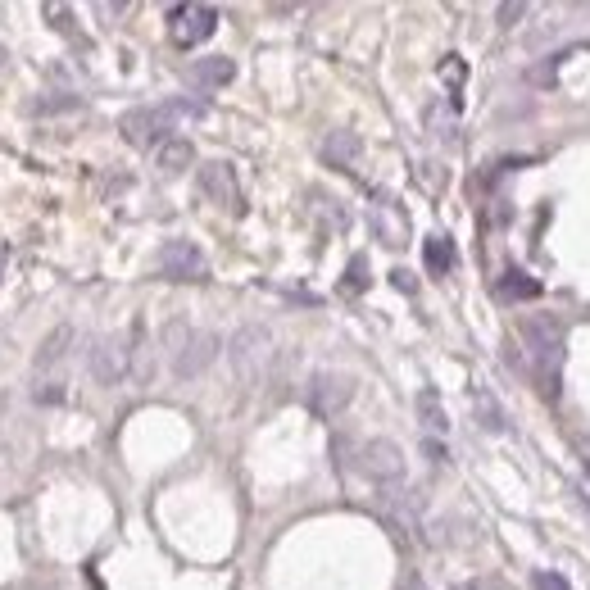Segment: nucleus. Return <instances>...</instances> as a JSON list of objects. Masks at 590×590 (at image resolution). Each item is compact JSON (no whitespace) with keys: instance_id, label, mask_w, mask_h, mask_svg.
<instances>
[{"instance_id":"obj_1","label":"nucleus","mask_w":590,"mask_h":590,"mask_svg":"<svg viewBox=\"0 0 590 590\" xmlns=\"http://www.w3.org/2000/svg\"><path fill=\"white\" fill-rule=\"evenodd\" d=\"M522 341H527V350H531V373H536L541 391L550 395V400H559L563 350H568V341H563V323L559 318H550V314H531V318H522Z\"/></svg>"},{"instance_id":"obj_2","label":"nucleus","mask_w":590,"mask_h":590,"mask_svg":"<svg viewBox=\"0 0 590 590\" xmlns=\"http://www.w3.org/2000/svg\"><path fill=\"white\" fill-rule=\"evenodd\" d=\"M182 114H200V105H146V109H128V114L118 118V132H123V141H132V146H164L168 132H173V123Z\"/></svg>"},{"instance_id":"obj_3","label":"nucleus","mask_w":590,"mask_h":590,"mask_svg":"<svg viewBox=\"0 0 590 590\" xmlns=\"http://www.w3.org/2000/svg\"><path fill=\"white\" fill-rule=\"evenodd\" d=\"M227 354H232V373L241 382H259V373L273 359V332L268 327H241L232 336V345H227Z\"/></svg>"},{"instance_id":"obj_4","label":"nucleus","mask_w":590,"mask_h":590,"mask_svg":"<svg viewBox=\"0 0 590 590\" xmlns=\"http://www.w3.org/2000/svg\"><path fill=\"white\" fill-rule=\"evenodd\" d=\"M214 32H218L214 5H173V10H168V37H173V46L196 50V46H205Z\"/></svg>"},{"instance_id":"obj_5","label":"nucleus","mask_w":590,"mask_h":590,"mask_svg":"<svg viewBox=\"0 0 590 590\" xmlns=\"http://www.w3.org/2000/svg\"><path fill=\"white\" fill-rule=\"evenodd\" d=\"M359 472L377 486L404 482V450L395 441H386V436H373V441L359 445Z\"/></svg>"},{"instance_id":"obj_6","label":"nucleus","mask_w":590,"mask_h":590,"mask_svg":"<svg viewBox=\"0 0 590 590\" xmlns=\"http://www.w3.org/2000/svg\"><path fill=\"white\" fill-rule=\"evenodd\" d=\"M128 373H132V332L128 336L114 332L105 341H96V350H91V377L100 386H118Z\"/></svg>"},{"instance_id":"obj_7","label":"nucleus","mask_w":590,"mask_h":590,"mask_svg":"<svg viewBox=\"0 0 590 590\" xmlns=\"http://www.w3.org/2000/svg\"><path fill=\"white\" fill-rule=\"evenodd\" d=\"M196 187H200V196H205L209 205L241 214V182H236V168L232 164H223V159L205 164V168H200V177H196Z\"/></svg>"},{"instance_id":"obj_8","label":"nucleus","mask_w":590,"mask_h":590,"mask_svg":"<svg viewBox=\"0 0 590 590\" xmlns=\"http://www.w3.org/2000/svg\"><path fill=\"white\" fill-rule=\"evenodd\" d=\"M159 268H164V277H173V282H200L209 264H205V250H200L196 241L177 236V241H168V246L159 250Z\"/></svg>"},{"instance_id":"obj_9","label":"nucleus","mask_w":590,"mask_h":590,"mask_svg":"<svg viewBox=\"0 0 590 590\" xmlns=\"http://www.w3.org/2000/svg\"><path fill=\"white\" fill-rule=\"evenodd\" d=\"M218 350H223V341H218L214 332H191L187 341H182V350L173 354V373L182 377V382L209 373V364L218 359Z\"/></svg>"},{"instance_id":"obj_10","label":"nucleus","mask_w":590,"mask_h":590,"mask_svg":"<svg viewBox=\"0 0 590 590\" xmlns=\"http://www.w3.org/2000/svg\"><path fill=\"white\" fill-rule=\"evenodd\" d=\"M350 400H354V382L345 373H318L314 382H309V409H314L318 418H336Z\"/></svg>"},{"instance_id":"obj_11","label":"nucleus","mask_w":590,"mask_h":590,"mask_svg":"<svg viewBox=\"0 0 590 590\" xmlns=\"http://www.w3.org/2000/svg\"><path fill=\"white\" fill-rule=\"evenodd\" d=\"M78 341V332H73L69 323H59L55 332L46 336V341H41V350H37V359H32V364H37V373H46V368H55V364H64V359H69V345Z\"/></svg>"},{"instance_id":"obj_12","label":"nucleus","mask_w":590,"mask_h":590,"mask_svg":"<svg viewBox=\"0 0 590 590\" xmlns=\"http://www.w3.org/2000/svg\"><path fill=\"white\" fill-rule=\"evenodd\" d=\"M495 295H500V300H509V305H522V300H536V295H541V282H536V277H527L522 268H509V273L495 282Z\"/></svg>"},{"instance_id":"obj_13","label":"nucleus","mask_w":590,"mask_h":590,"mask_svg":"<svg viewBox=\"0 0 590 590\" xmlns=\"http://www.w3.org/2000/svg\"><path fill=\"white\" fill-rule=\"evenodd\" d=\"M359 150H364V141L354 137V132H332V137L323 141V159L332 168H350L354 159H359Z\"/></svg>"},{"instance_id":"obj_14","label":"nucleus","mask_w":590,"mask_h":590,"mask_svg":"<svg viewBox=\"0 0 590 590\" xmlns=\"http://www.w3.org/2000/svg\"><path fill=\"white\" fill-rule=\"evenodd\" d=\"M191 78L200 82V87H227V82L236 78V64L227 55H209V59H196V69H191Z\"/></svg>"},{"instance_id":"obj_15","label":"nucleus","mask_w":590,"mask_h":590,"mask_svg":"<svg viewBox=\"0 0 590 590\" xmlns=\"http://www.w3.org/2000/svg\"><path fill=\"white\" fill-rule=\"evenodd\" d=\"M155 159H159V168H164V173H182V168L196 164V146H191L187 137H168L164 146L155 150Z\"/></svg>"},{"instance_id":"obj_16","label":"nucleus","mask_w":590,"mask_h":590,"mask_svg":"<svg viewBox=\"0 0 590 590\" xmlns=\"http://www.w3.org/2000/svg\"><path fill=\"white\" fill-rule=\"evenodd\" d=\"M423 264H427V273L445 277V273L454 268V246L445 241V236H427V246H423Z\"/></svg>"},{"instance_id":"obj_17","label":"nucleus","mask_w":590,"mask_h":590,"mask_svg":"<svg viewBox=\"0 0 590 590\" xmlns=\"http://www.w3.org/2000/svg\"><path fill=\"white\" fill-rule=\"evenodd\" d=\"M418 413H423V423L432 427V432H445V427H450V418H445L441 395H436V391H423V395H418Z\"/></svg>"},{"instance_id":"obj_18","label":"nucleus","mask_w":590,"mask_h":590,"mask_svg":"<svg viewBox=\"0 0 590 590\" xmlns=\"http://www.w3.org/2000/svg\"><path fill=\"white\" fill-rule=\"evenodd\" d=\"M472 400H477V413H482V427H491V432H504V427H509V423H504V413L495 409V400L482 391V386L472 391Z\"/></svg>"},{"instance_id":"obj_19","label":"nucleus","mask_w":590,"mask_h":590,"mask_svg":"<svg viewBox=\"0 0 590 590\" xmlns=\"http://www.w3.org/2000/svg\"><path fill=\"white\" fill-rule=\"evenodd\" d=\"M531 590H572V581L563 577V572H550V568H541L536 577H531Z\"/></svg>"},{"instance_id":"obj_20","label":"nucleus","mask_w":590,"mask_h":590,"mask_svg":"<svg viewBox=\"0 0 590 590\" xmlns=\"http://www.w3.org/2000/svg\"><path fill=\"white\" fill-rule=\"evenodd\" d=\"M495 19H500V28H518V19H527V5H522V0H509V5L495 10Z\"/></svg>"},{"instance_id":"obj_21","label":"nucleus","mask_w":590,"mask_h":590,"mask_svg":"<svg viewBox=\"0 0 590 590\" xmlns=\"http://www.w3.org/2000/svg\"><path fill=\"white\" fill-rule=\"evenodd\" d=\"M364 286H368V264L364 259H354L350 273H345V291H364Z\"/></svg>"},{"instance_id":"obj_22","label":"nucleus","mask_w":590,"mask_h":590,"mask_svg":"<svg viewBox=\"0 0 590 590\" xmlns=\"http://www.w3.org/2000/svg\"><path fill=\"white\" fill-rule=\"evenodd\" d=\"M441 78H445V82H454V87H459V82L468 78V69H463V59H459V55H445V64H441Z\"/></svg>"},{"instance_id":"obj_23","label":"nucleus","mask_w":590,"mask_h":590,"mask_svg":"<svg viewBox=\"0 0 590 590\" xmlns=\"http://www.w3.org/2000/svg\"><path fill=\"white\" fill-rule=\"evenodd\" d=\"M454 590H513L504 577H477V581H463V586H454Z\"/></svg>"},{"instance_id":"obj_24","label":"nucleus","mask_w":590,"mask_h":590,"mask_svg":"<svg viewBox=\"0 0 590 590\" xmlns=\"http://www.w3.org/2000/svg\"><path fill=\"white\" fill-rule=\"evenodd\" d=\"M46 19H55V28H59V32H69V28H73V23H69L73 14L64 10V5H46Z\"/></svg>"},{"instance_id":"obj_25","label":"nucleus","mask_w":590,"mask_h":590,"mask_svg":"<svg viewBox=\"0 0 590 590\" xmlns=\"http://www.w3.org/2000/svg\"><path fill=\"white\" fill-rule=\"evenodd\" d=\"M73 105H78V100H41L37 109H73Z\"/></svg>"}]
</instances>
